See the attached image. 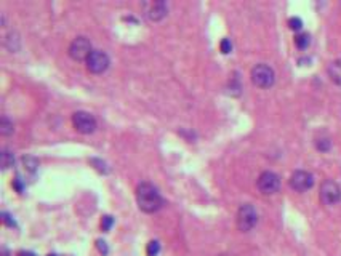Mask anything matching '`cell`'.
Returning <instances> with one entry per match:
<instances>
[{"instance_id": "6", "label": "cell", "mask_w": 341, "mask_h": 256, "mask_svg": "<svg viewBox=\"0 0 341 256\" xmlns=\"http://www.w3.org/2000/svg\"><path fill=\"white\" fill-rule=\"evenodd\" d=\"M72 125L79 133L90 135L96 130V120L90 112L77 111L72 116Z\"/></svg>"}, {"instance_id": "3", "label": "cell", "mask_w": 341, "mask_h": 256, "mask_svg": "<svg viewBox=\"0 0 341 256\" xmlns=\"http://www.w3.org/2000/svg\"><path fill=\"white\" fill-rule=\"evenodd\" d=\"M258 222V213L250 204L242 205L237 211V227L242 232H249Z\"/></svg>"}, {"instance_id": "10", "label": "cell", "mask_w": 341, "mask_h": 256, "mask_svg": "<svg viewBox=\"0 0 341 256\" xmlns=\"http://www.w3.org/2000/svg\"><path fill=\"white\" fill-rule=\"evenodd\" d=\"M167 15V5H165L163 2H156L151 7L149 13H147V16L152 19V21H159L162 19L163 16Z\"/></svg>"}, {"instance_id": "14", "label": "cell", "mask_w": 341, "mask_h": 256, "mask_svg": "<svg viewBox=\"0 0 341 256\" xmlns=\"http://www.w3.org/2000/svg\"><path fill=\"white\" fill-rule=\"evenodd\" d=\"M295 45L298 47L300 50H305V48L309 45V34H307V32H300V34H296Z\"/></svg>"}, {"instance_id": "5", "label": "cell", "mask_w": 341, "mask_h": 256, "mask_svg": "<svg viewBox=\"0 0 341 256\" xmlns=\"http://www.w3.org/2000/svg\"><path fill=\"white\" fill-rule=\"evenodd\" d=\"M321 200L323 205H335L341 200V188L333 179H325L321 184Z\"/></svg>"}, {"instance_id": "7", "label": "cell", "mask_w": 341, "mask_h": 256, "mask_svg": "<svg viewBox=\"0 0 341 256\" xmlns=\"http://www.w3.org/2000/svg\"><path fill=\"white\" fill-rule=\"evenodd\" d=\"M256 186L260 189V192L265 195L276 194L280 188V178L274 171H263L258 178Z\"/></svg>"}, {"instance_id": "8", "label": "cell", "mask_w": 341, "mask_h": 256, "mask_svg": "<svg viewBox=\"0 0 341 256\" xmlns=\"http://www.w3.org/2000/svg\"><path fill=\"white\" fill-rule=\"evenodd\" d=\"M109 68V56L101 50H93L87 59V69L93 74H101Z\"/></svg>"}, {"instance_id": "18", "label": "cell", "mask_w": 341, "mask_h": 256, "mask_svg": "<svg viewBox=\"0 0 341 256\" xmlns=\"http://www.w3.org/2000/svg\"><path fill=\"white\" fill-rule=\"evenodd\" d=\"M219 48H221L223 53H229L231 50H233V43H231L229 39H223L221 43H219Z\"/></svg>"}, {"instance_id": "15", "label": "cell", "mask_w": 341, "mask_h": 256, "mask_svg": "<svg viewBox=\"0 0 341 256\" xmlns=\"http://www.w3.org/2000/svg\"><path fill=\"white\" fill-rule=\"evenodd\" d=\"M159 252H161V243H159L157 240H151L149 243H147V247H146L147 256H157Z\"/></svg>"}, {"instance_id": "21", "label": "cell", "mask_w": 341, "mask_h": 256, "mask_svg": "<svg viewBox=\"0 0 341 256\" xmlns=\"http://www.w3.org/2000/svg\"><path fill=\"white\" fill-rule=\"evenodd\" d=\"M2 216H3L2 220H3V222H5V224H8V226H12V227L15 226V221L12 220V216H10L8 213H5V211H3V213H2Z\"/></svg>"}, {"instance_id": "4", "label": "cell", "mask_w": 341, "mask_h": 256, "mask_svg": "<svg viewBox=\"0 0 341 256\" xmlns=\"http://www.w3.org/2000/svg\"><path fill=\"white\" fill-rule=\"evenodd\" d=\"M91 51V43L87 37H77L69 45V56L75 61H87Z\"/></svg>"}, {"instance_id": "1", "label": "cell", "mask_w": 341, "mask_h": 256, "mask_svg": "<svg viewBox=\"0 0 341 256\" xmlns=\"http://www.w3.org/2000/svg\"><path fill=\"white\" fill-rule=\"evenodd\" d=\"M136 204L140 210L144 213H156L157 210L162 208L163 199L159 189L151 183H141L136 188Z\"/></svg>"}, {"instance_id": "11", "label": "cell", "mask_w": 341, "mask_h": 256, "mask_svg": "<svg viewBox=\"0 0 341 256\" xmlns=\"http://www.w3.org/2000/svg\"><path fill=\"white\" fill-rule=\"evenodd\" d=\"M328 77L332 82H335L337 85H341V61H333L328 64L327 68Z\"/></svg>"}, {"instance_id": "2", "label": "cell", "mask_w": 341, "mask_h": 256, "mask_svg": "<svg viewBox=\"0 0 341 256\" xmlns=\"http://www.w3.org/2000/svg\"><path fill=\"white\" fill-rule=\"evenodd\" d=\"M251 80L260 88H269V86L274 85L276 74H274L272 68H269L268 64H256L251 69Z\"/></svg>"}, {"instance_id": "24", "label": "cell", "mask_w": 341, "mask_h": 256, "mask_svg": "<svg viewBox=\"0 0 341 256\" xmlns=\"http://www.w3.org/2000/svg\"><path fill=\"white\" fill-rule=\"evenodd\" d=\"M48 256H56V255H48Z\"/></svg>"}, {"instance_id": "12", "label": "cell", "mask_w": 341, "mask_h": 256, "mask_svg": "<svg viewBox=\"0 0 341 256\" xmlns=\"http://www.w3.org/2000/svg\"><path fill=\"white\" fill-rule=\"evenodd\" d=\"M13 163H15L13 152L7 148H3L0 151V167H2V170H7V168L13 167Z\"/></svg>"}, {"instance_id": "17", "label": "cell", "mask_w": 341, "mask_h": 256, "mask_svg": "<svg viewBox=\"0 0 341 256\" xmlns=\"http://www.w3.org/2000/svg\"><path fill=\"white\" fill-rule=\"evenodd\" d=\"M288 26H290V29H293V31H300L301 29V26H303V21H301L300 18H290L288 19Z\"/></svg>"}, {"instance_id": "19", "label": "cell", "mask_w": 341, "mask_h": 256, "mask_svg": "<svg viewBox=\"0 0 341 256\" xmlns=\"http://www.w3.org/2000/svg\"><path fill=\"white\" fill-rule=\"evenodd\" d=\"M112 222H114V220L111 216H104L103 218V221H101V227H103V231H109L111 229V226H112Z\"/></svg>"}, {"instance_id": "22", "label": "cell", "mask_w": 341, "mask_h": 256, "mask_svg": "<svg viewBox=\"0 0 341 256\" xmlns=\"http://www.w3.org/2000/svg\"><path fill=\"white\" fill-rule=\"evenodd\" d=\"M96 245H98V248H100V252H101V253H104V255H106V253H108V247H106V242H103V240H98V242H96Z\"/></svg>"}, {"instance_id": "20", "label": "cell", "mask_w": 341, "mask_h": 256, "mask_svg": "<svg viewBox=\"0 0 341 256\" xmlns=\"http://www.w3.org/2000/svg\"><path fill=\"white\" fill-rule=\"evenodd\" d=\"M316 144H317V149H321V151L330 149V139H319Z\"/></svg>"}, {"instance_id": "9", "label": "cell", "mask_w": 341, "mask_h": 256, "mask_svg": "<svg viewBox=\"0 0 341 256\" xmlns=\"http://www.w3.org/2000/svg\"><path fill=\"white\" fill-rule=\"evenodd\" d=\"M312 184H314V176L309 171L298 170L290 176V186L296 192H305V190L312 188Z\"/></svg>"}, {"instance_id": "23", "label": "cell", "mask_w": 341, "mask_h": 256, "mask_svg": "<svg viewBox=\"0 0 341 256\" xmlns=\"http://www.w3.org/2000/svg\"><path fill=\"white\" fill-rule=\"evenodd\" d=\"M19 256H36L34 253H31V252H21Z\"/></svg>"}, {"instance_id": "16", "label": "cell", "mask_w": 341, "mask_h": 256, "mask_svg": "<svg viewBox=\"0 0 341 256\" xmlns=\"http://www.w3.org/2000/svg\"><path fill=\"white\" fill-rule=\"evenodd\" d=\"M23 163H24V167L27 168V170H31V171H34L36 168L38 167L37 159H34V157H31V155L23 157Z\"/></svg>"}, {"instance_id": "13", "label": "cell", "mask_w": 341, "mask_h": 256, "mask_svg": "<svg viewBox=\"0 0 341 256\" xmlns=\"http://www.w3.org/2000/svg\"><path fill=\"white\" fill-rule=\"evenodd\" d=\"M13 122L10 120V119L7 116H3L2 119H0V133H2L3 136H8L13 133Z\"/></svg>"}]
</instances>
